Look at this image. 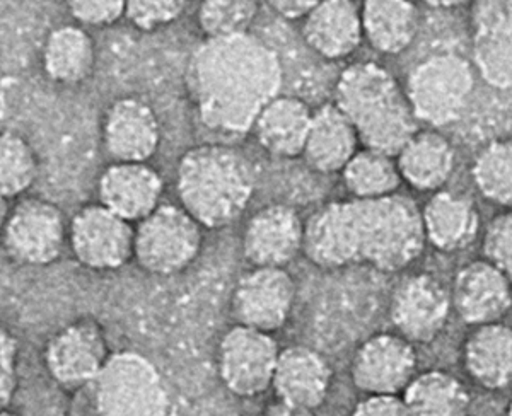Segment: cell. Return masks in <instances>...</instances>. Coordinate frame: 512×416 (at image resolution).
Returning a JSON list of instances; mask_svg holds the SVG:
<instances>
[{
	"instance_id": "obj_19",
	"label": "cell",
	"mask_w": 512,
	"mask_h": 416,
	"mask_svg": "<svg viewBox=\"0 0 512 416\" xmlns=\"http://www.w3.org/2000/svg\"><path fill=\"white\" fill-rule=\"evenodd\" d=\"M163 180L156 169L140 162H115L99 178V200L118 217L144 220L159 207Z\"/></svg>"
},
{
	"instance_id": "obj_9",
	"label": "cell",
	"mask_w": 512,
	"mask_h": 416,
	"mask_svg": "<svg viewBox=\"0 0 512 416\" xmlns=\"http://www.w3.org/2000/svg\"><path fill=\"white\" fill-rule=\"evenodd\" d=\"M65 243L64 214L41 198H26L7 217L2 244L7 256L23 265H50Z\"/></svg>"
},
{
	"instance_id": "obj_12",
	"label": "cell",
	"mask_w": 512,
	"mask_h": 416,
	"mask_svg": "<svg viewBox=\"0 0 512 416\" xmlns=\"http://www.w3.org/2000/svg\"><path fill=\"white\" fill-rule=\"evenodd\" d=\"M69 239L77 261L91 270H117L134 255L135 231L130 222L101 203L77 212Z\"/></svg>"
},
{
	"instance_id": "obj_10",
	"label": "cell",
	"mask_w": 512,
	"mask_h": 416,
	"mask_svg": "<svg viewBox=\"0 0 512 416\" xmlns=\"http://www.w3.org/2000/svg\"><path fill=\"white\" fill-rule=\"evenodd\" d=\"M111 355L101 324L94 319H79L48 340L45 365L60 386L84 388L96 381Z\"/></svg>"
},
{
	"instance_id": "obj_33",
	"label": "cell",
	"mask_w": 512,
	"mask_h": 416,
	"mask_svg": "<svg viewBox=\"0 0 512 416\" xmlns=\"http://www.w3.org/2000/svg\"><path fill=\"white\" fill-rule=\"evenodd\" d=\"M258 9L255 0H207L198 9V24L207 38L245 35Z\"/></svg>"
},
{
	"instance_id": "obj_11",
	"label": "cell",
	"mask_w": 512,
	"mask_h": 416,
	"mask_svg": "<svg viewBox=\"0 0 512 416\" xmlns=\"http://www.w3.org/2000/svg\"><path fill=\"white\" fill-rule=\"evenodd\" d=\"M294 301L296 284L284 268H255L234 287L231 312L238 326L272 333L287 323Z\"/></svg>"
},
{
	"instance_id": "obj_25",
	"label": "cell",
	"mask_w": 512,
	"mask_h": 416,
	"mask_svg": "<svg viewBox=\"0 0 512 416\" xmlns=\"http://www.w3.org/2000/svg\"><path fill=\"white\" fill-rule=\"evenodd\" d=\"M465 367L483 388L502 389L512 382V328L494 323L473 331L465 345Z\"/></svg>"
},
{
	"instance_id": "obj_23",
	"label": "cell",
	"mask_w": 512,
	"mask_h": 416,
	"mask_svg": "<svg viewBox=\"0 0 512 416\" xmlns=\"http://www.w3.org/2000/svg\"><path fill=\"white\" fill-rule=\"evenodd\" d=\"M427 241L444 253L468 248L478 234V212L470 198L439 191L422 210Z\"/></svg>"
},
{
	"instance_id": "obj_16",
	"label": "cell",
	"mask_w": 512,
	"mask_h": 416,
	"mask_svg": "<svg viewBox=\"0 0 512 416\" xmlns=\"http://www.w3.org/2000/svg\"><path fill=\"white\" fill-rule=\"evenodd\" d=\"M453 306L465 323H499L512 307L511 278L487 260L463 266L454 278Z\"/></svg>"
},
{
	"instance_id": "obj_34",
	"label": "cell",
	"mask_w": 512,
	"mask_h": 416,
	"mask_svg": "<svg viewBox=\"0 0 512 416\" xmlns=\"http://www.w3.org/2000/svg\"><path fill=\"white\" fill-rule=\"evenodd\" d=\"M185 7L187 2L181 0H132L127 2L125 16L140 31H152L175 23Z\"/></svg>"
},
{
	"instance_id": "obj_13",
	"label": "cell",
	"mask_w": 512,
	"mask_h": 416,
	"mask_svg": "<svg viewBox=\"0 0 512 416\" xmlns=\"http://www.w3.org/2000/svg\"><path fill=\"white\" fill-rule=\"evenodd\" d=\"M453 299L432 275H412L402 280L391 297L390 316L402 338L432 343L448 324Z\"/></svg>"
},
{
	"instance_id": "obj_38",
	"label": "cell",
	"mask_w": 512,
	"mask_h": 416,
	"mask_svg": "<svg viewBox=\"0 0 512 416\" xmlns=\"http://www.w3.org/2000/svg\"><path fill=\"white\" fill-rule=\"evenodd\" d=\"M2 345V370H0V401L2 408L7 410L18 388V341L9 333L2 330L0 336Z\"/></svg>"
},
{
	"instance_id": "obj_1",
	"label": "cell",
	"mask_w": 512,
	"mask_h": 416,
	"mask_svg": "<svg viewBox=\"0 0 512 416\" xmlns=\"http://www.w3.org/2000/svg\"><path fill=\"white\" fill-rule=\"evenodd\" d=\"M422 212L403 195L326 203L304 222V255L321 268L373 266L400 272L424 251Z\"/></svg>"
},
{
	"instance_id": "obj_35",
	"label": "cell",
	"mask_w": 512,
	"mask_h": 416,
	"mask_svg": "<svg viewBox=\"0 0 512 416\" xmlns=\"http://www.w3.org/2000/svg\"><path fill=\"white\" fill-rule=\"evenodd\" d=\"M483 255L512 280V212L490 220L483 236Z\"/></svg>"
},
{
	"instance_id": "obj_4",
	"label": "cell",
	"mask_w": 512,
	"mask_h": 416,
	"mask_svg": "<svg viewBox=\"0 0 512 416\" xmlns=\"http://www.w3.org/2000/svg\"><path fill=\"white\" fill-rule=\"evenodd\" d=\"M176 190L200 226L221 229L245 212L255 193V176L245 157L231 147L198 145L181 157Z\"/></svg>"
},
{
	"instance_id": "obj_39",
	"label": "cell",
	"mask_w": 512,
	"mask_h": 416,
	"mask_svg": "<svg viewBox=\"0 0 512 416\" xmlns=\"http://www.w3.org/2000/svg\"><path fill=\"white\" fill-rule=\"evenodd\" d=\"M352 416H410V411L398 396H369L355 406Z\"/></svg>"
},
{
	"instance_id": "obj_8",
	"label": "cell",
	"mask_w": 512,
	"mask_h": 416,
	"mask_svg": "<svg viewBox=\"0 0 512 416\" xmlns=\"http://www.w3.org/2000/svg\"><path fill=\"white\" fill-rule=\"evenodd\" d=\"M279 355V345L270 333L234 326L219 345V376L239 398H255L272 388Z\"/></svg>"
},
{
	"instance_id": "obj_21",
	"label": "cell",
	"mask_w": 512,
	"mask_h": 416,
	"mask_svg": "<svg viewBox=\"0 0 512 416\" xmlns=\"http://www.w3.org/2000/svg\"><path fill=\"white\" fill-rule=\"evenodd\" d=\"M361 144L349 118L337 104H323L313 113L303 156L311 168L320 173L344 171Z\"/></svg>"
},
{
	"instance_id": "obj_24",
	"label": "cell",
	"mask_w": 512,
	"mask_h": 416,
	"mask_svg": "<svg viewBox=\"0 0 512 416\" xmlns=\"http://www.w3.org/2000/svg\"><path fill=\"white\" fill-rule=\"evenodd\" d=\"M402 180L419 191L443 188L454 171V149L436 130H419L395 157Z\"/></svg>"
},
{
	"instance_id": "obj_26",
	"label": "cell",
	"mask_w": 512,
	"mask_h": 416,
	"mask_svg": "<svg viewBox=\"0 0 512 416\" xmlns=\"http://www.w3.org/2000/svg\"><path fill=\"white\" fill-rule=\"evenodd\" d=\"M362 7V28L369 45L381 53L398 55L414 43L419 11L405 0H367Z\"/></svg>"
},
{
	"instance_id": "obj_18",
	"label": "cell",
	"mask_w": 512,
	"mask_h": 416,
	"mask_svg": "<svg viewBox=\"0 0 512 416\" xmlns=\"http://www.w3.org/2000/svg\"><path fill=\"white\" fill-rule=\"evenodd\" d=\"M161 130L158 116L149 104L135 98L111 104L103 125V142L108 156L117 162L146 164L158 151Z\"/></svg>"
},
{
	"instance_id": "obj_42",
	"label": "cell",
	"mask_w": 512,
	"mask_h": 416,
	"mask_svg": "<svg viewBox=\"0 0 512 416\" xmlns=\"http://www.w3.org/2000/svg\"><path fill=\"white\" fill-rule=\"evenodd\" d=\"M0 416H18L16 413H12V411L9 410H2V415Z\"/></svg>"
},
{
	"instance_id": "obj_27",
	"label": "cell",
	"mask_w": 512,
	"mask_h": 416,
	"mask_svg": "<svg viewBox=\"0 0 512 416\" xmlns=\"http://www.w3.org/2000/svg\"><path fill=\"white\" fill-rule=\"evenodd\" d=\"M403 401L410 416L470 415V394L460 379L444 370H429L414 377Z\"/></svg>"
},
{
	"instance_id": "obj_40",
	"label": "cell",
	"mask_w": 512,
	"mask_h": 416,
	"mask_svg": "<svg viewBox=\"0 0 512 416\" xmlns=\"http://www.w3.org/2000/svg\"><path fill=\"white\" fill-rule=\"evenodd\" d=\"M268 6L272 7L282 18L306 19L318 6V0H270Z\"/></svg>"
},
{
	"instance_id": "obj_30",
	"label": "cell",
	"mask_w": 512,
	"mask_h": 416,
	"mask_svg": "<svg viewBox=\"0 0 512 416\" xmlns=\"http://www.w3.org/2000/svg\"><path fill=\"white\" fill-rule=\"evenodd\" d=\"M473 180L487 200L512 207V139L494 140L478 154Z\"/></svg>"
},
{
	"instance_id": "obj_37",
	"label": "cell",
	"mask_w": 512,
	"mask_h": 416,
	"mask_svg": "<svg viewBox=\"0 0 512 416\" xmlns=\"http://www.w3.org/2000/svg\"><path fill=\"white\" fill-rule=\"evenodd\" d=\"M475 33L512 31V0H480L472 7Z\"/></svg>"
},
{
	"instance_id": "obj_3",
	"label": "cell",
	"mask_w": 512,
	"mask_h": 416,
	"mask_svg": "<svg viewBox=\"0 0 512 416\" xmlns=\"http://www.w3.org/2000/svg\"><path fill=\"white\" fill-rule=\"evenodd\" d=\"M335 104L354 125L364 149L396 157L419 132L407 93L376 62H357L340 74Z\"/></svg>"
},
{
	"instance_id": "obj_20",
	"label": "cell",
	"mask_w": 512,
	"mask_h": 416,
	"mask_svg": "<svg viewBox=\"0 0 512 416\" xmlns=\"http://www.w3.org/2000/svg\"><path fill=\"white\" fill-rule=\"evenodd\" d=\"M303 36L321 57L328 60L349 57L364 38L362 7L352 0L318 2L304 19Z\"/></svg>"
},
{
	"instance_id": "obj_32",
	"label": "cell",
	"mask_w": 512,
	"mask_h": 416,
	"mask_svg": "<svg viewBox=\"0 0 512 416\" xmlns=\"http://www.w3.org/2000/svg\"><path fill=\"white\" fill-rule=\"evenodd\" d=\"M473 60L483 81L495 89L512 87V31L475 33Z\"/></svg>"
},
{
	"instance_id": "obj_41",
	"label": "cell",
	"mask_w": 512,
	"mask_h": 416,
	"mask_svg": "<svg viewBox=\"0 0 512 416\" xmlns=\"http://www.w3.org/2000/svg\"><path fill=\"white\" fill-rule=\"evenodd\" d=\"M258 416H315L313 411L299 410V408H292V406L282 405V403H275V405L268 406L267 410L260 413Z\"/></svg>"
},
{
	"instance_id": "obj_17",
	"label": "cell",
	"mask_w": 512,
	"mask_h": 416,
	"mask_svg": "<svg viewBox=\"0 0 512 416\" xmlns=\"http://www.w3.org/2000/svg\"><path fill=\"white\" fill-rule=\"evenodd\" d=\"M332 379V367L321 353L294 345L280 350L272 388L282 405L315 411L325 403Z\"/></svg>"
},
{
	"instance_id": "obj_5",
	"label": "cell",
	"mask_w": 512,
	"mask_h": 416,
	"mask_svg": "<svg viewBox=\"0 0 512 416\" xmlns=\"http://www.w3.org/2000/svg\"><path fill=\"white\" fill-rule=\"evenodd\" d=\"M89 388L94 416L169 415L163 377L156 365L140 353H113Z\"/></svg>"
},
{
	"instance_id": "obj_36",
	"label": "cell",
	"mask_w": 512,
	"mask_h": 416,
	"mask_svg": "<svg viewBox=\"0 0 512 416\" xmlns=\"http://www.w3.org/2000/svg\"><path fill=\"white\" fill-rule=\"evenodd\" d=\"M72 18L88 26H108L125 16L127 2L122 0H72L67 4Z\"/></svg>"
},
{
	"instance_id": "obj_14",
	"label": "cell",
	"mask_w": 512,
	"mask_h": 416,
	"mask_svg": "<svg viewBox=\"0 0 512 416\" xmlns=\"http://www.w3.org/2000/svg\"><path fill=\"white\" fill-rule=\"evenodd\" d=\"M417 353L400 335L381 333L357 348L350 365L355 388L369 396H398L414 381Z\"/></svg>"
},
{
	"instance_id": "obj_15",
	"label": "cell",
	"mask_w": 512,
	"mask_h": 416,
	"mask_svg": "<svg viewBox=\"0 0 512 416\" xmlns=\"http://www.w3.org/2000/svg\"><path fill=\"white\" fill-rule=\"evenodd\" d=\"M304 248V224L287 205L260 208L243 234V255L255 268H284Z\"/></svg>"
},
{
	"instance_id": "obj_7",
	"label": "cell",
	"mask_w": 512,
	"mask_h": 416,
	"mask_svg": "<svg viewBox=\"0 0 512 416\" xmlns=\"http://www.w3.org/2000/svg\"><path fill=\"white\" fill-rule=\"evenodd\" d=\"M202 226L183 207L159 205L140 220L134 255L146 272L175 275L192 265L202 248Z\"/></svg>"
},
{
	"instance_id": "obj_6",
	"label": "cell",
	"mask_w": 512,
	"mask_h": 416,
	"mask_svg": "<svg viewBox=\"0 0 512 416\" xmlns=\"http://www.w3.org/2000/svg\"><path fill=\"white\" fill-rule=\"evenodd\" d=\"M472 65L458 53H436L415 65L407 81L408 103L417 120L432 127L458 122L472 99Z\"/></svg>"
},
{
	"instance_id": "obj_22",
	"label": "cell",
	"mask_w": 512,
	"mask_h": 416,
	"mask_svg": "<svg viewBox=\"0 0 512 416\" xmlns=\"http://www.w3.org/2000/svg\"><path fill=\"white\" fill-rule=\"evenodd\" d=\"M313 113L308 104L291 96H279L258 116L253 132L258 144L275 157L303 156Z\"/></svg>"
},
{
	"instance_id": "obj_31",
	"label": "cell",
	"mask_w": 512,
	"mask_h": 416,
	"mask_svg": "<svg viewBox=\"0 0 512 416\" xmlns=\"http://www.w3.org/2000/svg\"><path fill=\"white\" fill-rule=\"evenodd\" d=\"M0 147H2L0 151L2 197H18L35 183L38 176L35 152L21 135L14 132L2 133Z\"/></svg>"
},
{
	"instance_id": "obj_43",
	"label": "cell",
	"mask_w": 512,
	"mask_h": 416,
	"mask_svg": "<svg viewBox=\"0 0 512 416\" xmlns=\"http://www.w3.org/2000/svg\"><path fill=\"white\" fill-rule=\"evenodd\" d=\"M507 416H512V399L511 403H509V410H507Z\"/></svg>"
},
{
	"instance_id": "obj_2",
	"label": "cell",
	"mask_w": 512,
	"mask_h": 416,
	"mask_svg": "<svg viewBox=\"0 0 512 416\" xmlns=\"http://www.w3.org/2000/svg\"><path fill=\"white\" fill-rule=\"evenodd\" d=\"M284 84V69L272 48L256 36L207 38L193 50L187 91L200 122L214 132L243 135Z\"/></svg>"
},
{
	"instance_id": "obj_28",
	"label": "cell",
	"mask_w": 512,
	"mask_h": 416,
	"mask_svg": "<svg viewBox=\"0 0 512 416\" xmlns=\"http://www.w3.org/2000/svg\"><path fill=\"white\" fill-rule=\"evenodd\" d=\"M94 67V43L77 26L55 29L43 48V69L53 81L77 84L88 79Z\"/></svg>"
},
{
	"instance_id": "obj_29",
	"label": "cell",
	"mask_w": 512,
	"mask_h": 416,
	"mask_svg": "<svg viewBox=\"0 0 512 416\" xmlns=\"http://www.w3.org/2000/svg\"><path fill=\"white\" fill-rule=\"evenodd\" d=\"M342 178L350 195L359 200L391 197L402 183L395 157L371 149L357 152L342 171Z\"/></svg>"
}]
</instances>
